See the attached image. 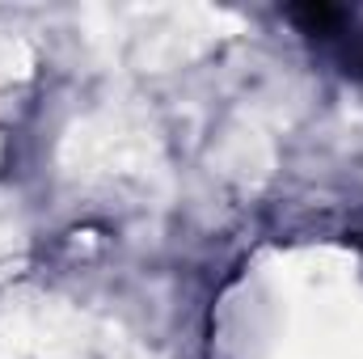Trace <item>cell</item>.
<instances>
[{
	"label": "cell",
	"instance_id": "obj_1",
	"mask_svg": "<svg viewBox=\"0 0 363 359\" xmlns=\"http://www.w3.org/2000/svg\"><path fill=\"white\" fill-rule=\"evenodd\" d=\"M291 17L304 26V34H330V30L342 21V13L330 9V4H308V9H296Z\"/></svg>",
	"mask_w": 363,
	"mask_h": 359
}]
</instances>
